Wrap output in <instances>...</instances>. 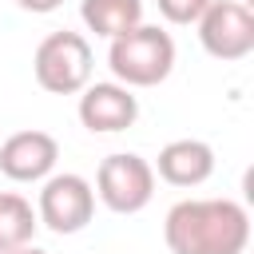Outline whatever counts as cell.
Returning <instances> with one entry per match:
<instances>
[{
	"label": "cell",
	"instance_id": "9",
	"mask_svg": "<svg viewBox=\"0 0 254 254\" xmlns=\"http://www.w3.org/2000/svg\"><path fill=\"white\" fill-rule=\"evenodd\" d=\"M155 175L171 187H202L214 175V151L202 139H171L155 159Z\"/></svg>",
	"mask_w": 254,
	"mask_h": 254
},
{
	"label": "cell",
	"instance_id": "3",
	"mask_svg": "<svg viewBox=\"0 0 254 254\" xmlns=\"http://www.w3.org/2000/svg\"><path fill=\"white\" fill-rule=\"evenodd\" d=\"M36 83L52 95H79L91 83V44L79 32H52L40 40L32 60Z\"/></svg>",
	"mask_w": 254,
	"mask_h": 254
},
{
	"label": "cell",
	"instance_id": "6",
	"mask_svg": "<svg viewBox=\"0 0 254 254\" xmlns=\"http://www.w3.org/2000/svg\"><path fill=\"white\" fill-rule=\"evenodd\" d=\"M198 40L214 60H246L254 52V12L242 0H214L198 16Z\"/></svg>",
	"mask_w": 254,
	"mask_h": 254
},
{
	"label": "cell",
	"instance_id": "5",
	"mask_svg": "<svg viewBox=\"0 0 254 254\" xmlns=\"http://www.w3.org/2000/svg\"><path fill=\"white\" fill-rule=\"evenodd\" d=\"M95 214V187L75 175H48L40 187V202H36V218L52 230V234H79Z\"/></svg>",
	"mask_w": 254,
	"mask_h": 254
},
{
	"label": "cell",
	"instance_id": "12",
	"mask_svg": "<svg viewBox=\"0 0 254 254\" xmlns=\"http://www.w3.org/2000/svg\"><path fill=\"white\" fill-rule=\"evenodd\" d=\"M214 0H159V12H163V20L167 24H198V16L210 8Z\"/></svg>",
	"mask_w": 254,
	"mask_h": 254
},
{
	"label": "cell",
	"instance_id": "10",
	"mask_svg": "<svg viewBox=\"0 0 254 254\" xmlns=\"http://www.w3.org/2000/svg\"><path fill=\"white\" fill-rule=\"evenodd\" d=\"M79 16H83L87 32L115 40V36L131 32L135 24H143V0H83Z\"/></svg>",
	"mask_w": 254,
	"mask_h": 254
},
{
	"label": "cell",
	"instance_id": "1",
	"mask_svg": "<svg viewBox=\"0 0 254 254\" xmlns=\"http://www.w3.org/2000/svg\"><path fill=\"white\" fill-rule=\"evenodd\" d=\"M171 254H242L250 242V214L234 198H183L163 218Z\"/></svg>",
	"mask_w": 254,
	"mask_h": 254
},
{
	"label": "cell",
	"instance_id": "2",
	"mask_svg": "<svg viewBox=\"0 0 254 254\" xmlns=\"http://www.w3.org/2000/svg\"><path fill=\"white\" fill-rule=\"evenodd\" d=\"M107 64L115 71V83H123V87H155L175 67V40L159 24H135L131 32L111 40Z\"/></svg>",
	"mask_w": 254,
	"mask_h": 254
},
{
	"label": "cell",
	"instance_id": "13",
	"mask_svg": "<svg viewBox=\"0 0 254 254\" xmlns=\"http://www.w3.org/2000/svg\"><path fill=\"white\" fill-rule=\"evenodd\" d=\"M24 12H36V16H44V12H56L64 0H16Z\"/></svg>",
	"mask_w": 254,
	"mask_h": 254
},
{
	"label": "cell",
	"instance_id": "14",
	"mask_svg": "<svg viewBox=\"0 0 254 254\" xmlns=\"http://www.w3.org/2000/svg\"><path fill=\"white\" fill-rule=\"evenodd\" d=\"M8 254H48V250H40V246L28 242V246H16V250H8Z\"/></svg>",
	"mask_w": 254,
	"mask_h": 254
},
{
	"label": "cell",
	"instance_id": "11",
	"mask_svg": "<svg viewBox=\"0 0 254 254\" xmlns=\"http://www.w3.org/2000/svg\"><path fill=\"white\" fill-rule=\"evenodd\" d=\"M36 226H40L36 206L16 190H0V254L28 246L36 238Z\"/></svg>",
	"mask_w": 254,
	"mask_h": 254
},
{
	"label": "cell",
	"instance_id": "7",
	"mask_svg": "<svg viewBox=\"0 0 254 254\" xmlns=\"http://www.w3.org/2000/svg\"><path fill=\"white\" fill-rule=\"evenodd\" d=\"M60 159V143L48 131H16L0 143V171L12 183H40L56 171Z\"/></svg>",
	"mask_w": 254,
	"mask_h": 254
},
{
	"label": "cell",
	"instance_id": "4",
	"mask_svg": "<svg viewBox=\"0 0 254 254\" xmlns=\"http://www.w3.org/2000/svg\"><path fill=\"white\" fill-rule=\"evenodd\" d=\"M95 194L115 214H139L155 198V167L135 151H115L95 171Z\"/></svg>",
	"mask_w": 254,
	"mask_h": 254
},
{
	"label": "cell",
	"instance_id": "8",
	"mask_svg": "<svg viewBox=\"0 0 254 254\" xmlns=\"http://www.w3.org/2000/svg\"><path fill=\"white\" fill-rule=\"evenodd\" d=\"M139 119V99L123 83H87L79 91V123L91 135L127 131Z\"/></svg>",
	"mask_w": 254,
	"mask_h": 254
}]
</instances>
